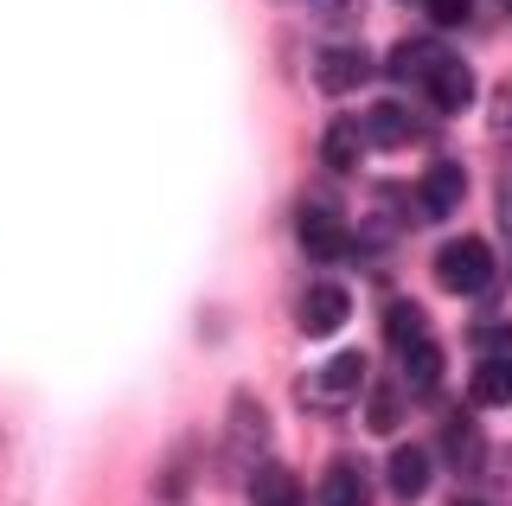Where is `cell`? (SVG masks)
Listing matches in <instances>:
<instances>
[{"instance_id":"cell-1","label":"cell","mask_w":512,"mask_h":506,"mask_svg":"<svg viewBox=\"0 0 512 506\" xmlns=\"http://www.w3.org/2000/svg\"><path fill=\"white\" fill-rule=\"evenodd\" d=\"M384 71H391L397 84H410L416 97H429L442 116H461V109L474 103V71H468V58H455V52H448V45H436V39H404L391 58H384Z\"/></svg>"},{"instance_id":"cell-2","label":"cell","mask_w":512,"mask_h":506,"mask_svg":"<svg viewBox=\"0 0 512 506\" xmlns=\"http://www.w3.org/2000/svg\"><path fill=\"white\" fill-rule=\"evenodd\" d=\"M224 481H256V474L269 468V417H263V404L250 398V391H237L231 398V417H224Z\"/></svg>"},{"instance_id":"cell-3","label":"cell","mask_w":512,"mask_h":506,"mask_svg":"<svg viewBox=\"0 0 512 506\" xmlns=\"http://www.w3.org/2000/svg\"><path fill=\"white\" fill-rule=\"evenodd\" d=\"M295 237H301V250H308L314 263L352 257V225H346V212L327 193H308V199L295 205Z\"/></svg>"},{"instance_id":"cell-4","label":"cell","mask_w":512,"mask_h":506,"mask_svg":"<svg viewBox=\"0 0 512 506\" xmlns=\"http://www.w3.org/2000/svg\"><path fill=\"white\" fill-rule=\"evenodd\" d=\"M359 385H365V353H333L327 366L295 378V398L327 417V410H346L352 398H359Z\"/></svg>"},{"instance_id":"cell-5","label":"cell","mask_w":512,"mask_h":506,"mask_svg":"<svg viewBox=\"0 0 512 506\" xmlns=\"http://www.w3.org/2000/svg\"><path fill=\"white\" fill-rule=\"evenodd\" d=\"M493 276H500V257H493L480 237H455V244L436 250V282L455 295H487Z\"/></svg>"},{"instance_id":"cell-6","label":"cell","mask_w":512,"mask_h":506,"mask_svg":"<svg viewBox=\"0 0 512 506\" xmlns=\"http://www.w3.org/2000/svg\"><path fill=\"white\" fill-rule=\"evenodd\" d=\"M474 404H512V327L474 334Z\"/></svg>"},{"instance_id":"cell-7","label":"cell","mask_w":512,"mask_h":506,"mask_svg":"<svg viewBox=\"0 0 512 506\" xmlns=\"http://www.w3.org/2000/svg\"><path fill=\"white\" fill-rule=\"evenodd\" d=\"M346 321H352V295L340 289V282H314V289L295 302V327H301L308 340H327V334H340Z\"/></svg>"},{"instance_id":"cell-8","label":"cell","mask_w":512,"mask_h":506,"mask_svg":"<svg viewBox=\"0 0 512 506\" xmlns=\"http://www.w3.org/2000/svg\"><path fill=\"white\" fill-rule=\"evenodd\" d=\"M314 84L327 90V97H352L359 84H372V58H365L359 45H320L314 52Z\"/></svg>"},{"instance_id":"cell-9","label":"cell","mask_w":512,"mask_h":506,"mask_svg":"<svg viewBox=\"0 0 512 506\" xmlns=\"http://www.w3.org/2000/svg\"><path fill=\"white\" fill-rule=\"evenodd\" d=\"M468 199V173L461 161H429V173L416 180V218H448Z\"/></svg>"},{"instance_id":"cell-10","label":"cell","mask_w":512,"mask_h":506,"mask_svg":"<svg viewBox=\"0 0 512 506\" xmlns=\"http://www.w3.org/2000/svg\"><path fill=\"white\" fill-rule=\"evenodd\" d=\"M365 135H372V148H410V141H423V122H416L410 103L384 97L372 116H365Z\"/></svg>"},{"instance_id":"cell-11","label":"cell","mask_w":512,"mask_h":506,"mask_svg":"<svg viewBox=\"0 0 512 506\" xmlns=\"http://www.w3.org/2000/svg\"><path fill=\"white\" fill-rule=\"evenodd\" d=\"M365 122H352V116H333L327 129H320V161H327V173H352L359 167V154H365Z\"/></svg>"},{"instance_id":"cell-12","label":"cell","mask_w":512,"mask_h":506,"mask_svg":"<svg viewBox=\"0 0 512 506\" xmlns=\"http://www.w3.org/2000/svg\"><path fill=\"white\" fill-rule=\"evenodd\" d=\"M384 481H391V494L397 500H423L429 494V449H410V442H404V449H391V462H384Z\"/></svg>"},{"instance_id":"cell-13","label":"cell","mask_w":512,"mask_h":506,"mask_svg":"<svg viewBox=\"0 0 512 506\" xmlns=\"http://www.w3.org/2000/svg\"><path fill=\"white\" fill-rule=\"evenodd\" d=\"M397 372H404L410 391H436V385H442V346H436V334L397 346Z\"/></svg>"},{"instance_id":"cell-14","label":"cell","mask_w":512,"mask_h":506,"mask_svg":"<svg viewBox=\"0 0 512 506\" xmlns=\"http://www.w3.org/2000/svg\"><path fill=\"white\" fill-rule=\"evenodd\" d=\"M442 462H448V468H461V474H474V468H480V430H474L468 410H455V417L442 423Z\"/></svg>"},{"instance_id":"cell-15","label":"cell","mask_w":512,"mask_h":506,"mask_svg":"<svg viewBox=\"0 0 512 506\" xmlns=\"http://www.w3.org/2000/svg\"><path fill=\"white\" fill-rule=\"evenodd\" d=\"M320 506H365V474L359 462H333L320 474Z\"/></svg>"},{"instance_id":"cell-16","label":"cell","mask_w":512,"mask_h":506,"mask_svg":"<svg viewBox=\"0 0 512 506\" xmlns=\"http://www.w3.org/2000/svg\"><path fill=\"white\" fill-rule=\"evenodd\" d=\"M250 506H301V481H295L288 468L269 462V468L250 481Z\"/></svg>"},{"instance_id":"cell-17","label":"cell","mask_w":512,"mask_h":506,"mask_svg":"<svg viewBox=\"0 0 512 506\" xmlns=\"http://www.w3.org/2000/svg\"><path fill=\"white\" fill-rule=\"evenodd\" d=\"M480 494H487V506H512V442L506 449H487V462H480Z\"/></svg>"},{"instance_id":"cell-18","label":"cell","mask_w":512,"mask_h":506,"mask_svg":"<svg viewBox=\"0 0 512 506\" xmlns=\"http://www.w3.org/2000/svg\"><path fill=\"white\" fill-rule=\"evenodd\" d=\"M423 334H429V321H423L416 302H391V308H384V340H391V353L410 346V340H423Z\"/></svg>"},{"instance_id":"cell-19","label":"cell","mask_w":512,"mask_h":506,"mask_svg":"<svg viewBox=\"0 0 512 506\" xmlns=\"http://www.w3.org/2000/svg\"><path fill=\"white\" fill-rule=\"evenodd\" d=\"M397 417H404V391H397V385H378V391H372V410H365V423H372L378 436H391Z\"/></svg>"},{"instance_id":"cell-20","label":"cell","mask_w":512,"mask_h":506,"mask_svg":"<svg viewBox=\"0 0 512 506\" xmlns=\"http://www.w3.org/2000/svg\"><path fill=\"white\" fill-rule=\"evenodd\" d=\"M308 7H314V20H320V26H333V33H346V26H359L365 0H308Z\"/></svg>"},{"instance_id":"cell-21","label":"cell","mask_w":512,"mask_h":506,"mask_svg":"<svg viewBox=\"0 0 512 506\" xmlns=\"http://www.w3.org/2000/svg\"><path fill=\"white\" fill-rule=\"evenodd\" d=\"M493 212H500V237H506V263H512V167H500V186H493Z\"/></svg>"},{"instance_id":"cell-22","label":"cell","mask_w":512,"mask_h":506,"mask_svg":"<svg viewBox=\"0 0 512 506\" xmlns=\"http://www.w3.org/2000/svg\"><path fill=\"white\" fill-rule=\"evenodd\" d=\"M423 13H429L436 26H461V20L474 13V0H423Z\"/></svg>"},{"instance_id":"cell-23","label":"cell","mask_w":512,"mask_h":506,"mask_svg":"<svg viewBox=\"0 0 512 506\" xmlns=\"http://www.w3.org/2000/svg\"><path fill=\"white\" fill-rule=\"evenodd\" d=\"M493 135L512 141V77H506L500 90H493Z\"/></svg>"},{"instance_id":"cell-24","label":"cell","mask_w":512,"mask_h":506,"mask_svg":"<svg viewBox=\"0 0 512 506\" xmlns=\"http://www.w3.org/2000/svg\"><path fill=\"white\" fill-rule=\"evenodd\" d=\"M506 13H512V0H506Z\"/></svg>"}]
</instances>
